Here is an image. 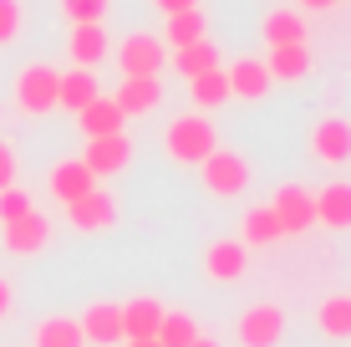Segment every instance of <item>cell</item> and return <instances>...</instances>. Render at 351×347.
I'll return each mask as SVG.
<instances>
[{"label": "cell", "mask_w": 351, "mask_h": 347, "mask_svg": "<svg viewBox=\"0 0 351 347\" xmlns=\"http://www.w3.org/2000/svg\"><path fill=\"white\" fill-rule=\"evenodd\" d=\"M214 148H219V133H214V123L199 117V113H184V117H173V123L163 128V153L173 164H204Z\"/></svg>", "instance_id": "cell-1"}, {"label": "cell", "mask_w": 351, "mask_h": 347, "mask_svg": "<svg viewBox=\"0 0 351 347\" xmlns=\"http://www.w3.org/2000/svg\"><path fill=\"white\" fill-rule=\"evenodd\" d=\"M199 179H204L209 194L234 199V194H245V184H250V164L239 159V153H229V148H214L209 159L199 164Z\"/></svg>", "instance_id": "cell-2"}, {"label": "cell", "mask_w": 351, "mask_h": 347, "mask_svg": "<svg viewBox=\"0 0 351 347\" xmlns=\"http://www.w3.org/2000/svg\"><path fill=\"white\" fill-rule=\"evenodd\" d=\"M56 77H62V71H51L46 62L21 67V77H16V107H21V113H31V117L51 113V107H56Z\"/></svg>", "instance_id": "cell-3"}, {"label": "cell", "mask_w": 351, "mask_h": 347, "mask_svg": "<svg viewBox=\"0 0 351 347\" xmlns=\"http://www.w3.org/2000/svg\"><path fill=\"white\" fill-rule=\"evenodd\" d=\"M168 62V46L158 41V36L148 31H132L123 46H117V67H123V77H158Z\"/></svg>", "instance_id": "cell-4"}, {"label": "cell", "mask_w": 351, "mask_h": 347, "mask_svg": "<svg viewBox=\"0 0 351 347\" xmlns=\"http://www.w3.org/2000/svg\"><path fill=\"white\" fill-rule=\"evenodd\" d=\"M82 164H87L92 179H112L132 164V138L128 133H107V138H87L82 148Z\"/></svg>", "instance_id": "cell-5"}, {"label": "cell", "mask_w": 351, "mask_h": 347, "mask_svg": "<svg viewBox=\"0 0 351 347\" xmlns=\"http://www.w3.org/2000/svg\"><path fill=\"white\" fill-rule=\"evenodd\" d=\"M270 210H275V220H280L285 235H306L311 225H316V199H311V189H300V184H280L275 199H270Z\"/></svg>", "instance_id": "cell-6"}, {"label": "cell", "mask_w": 351, "mask_h": 347, "mask_svg": "<svg viewBox=\"0 0 351 347\" xmlns=\"http://www.w3.org/2000/svg\"><path fill=\"white\" fill-rule=\"evenodd\" d=\"M66 220L77 225L82 235L112 230V225H117V199L107 194V189H87L82 199H71V205H66Z\"/></svg>", "instance_id": "cell-7"}, {"label": "cell", "mask_w": 351, "mask_h": 347, "mask_svg": "<svg viewBox=\"0 0 351 347\" xmlns=\"http://www.w3.org/2000/svg\"><path fill=\"white\" fill-rule=\"evenodd\" d=\"M280 337H285V312L280 306L260 302V306H245V312H239V342L245 347H275Z\"/></svg>", "instance_id": "cell-8"}, {"label": "cell", "mask_w": 351, "mask_h": 347, "mask_svg": "<svg viewBox=\"0 0 351 347\" xmlns=\"http://www.w3.org/2000/svg\"><path fill=\"white\" fill-rule=\"evenodd\" d=\"M311 153H316L326 169H341L351 159V123L346 117H321V123L311 128Z\"/></svg>", "instance_id": "cell-9"}, {"label": "cell", "mask_w": 351, "mask_h": 347, "mask_svg": "<svg viewBox=\"0 0 351 347\" xmlns=\"http://www.w3.org/2000/svg\"><path fill=\"white\" fill-rule=\"evenodd\" d=\"M0 235H5V250H10V256H36V250L51 245V220H46L41 210H31V214H21V220L0 225Z\"/></svg>", "instance_id": "cell-10"}, {"label": "cell", "mask_w": 351, "mask_h": 347, "mask_svg": "<svg viewBox=\"0 0 351 347\" xmlns=\"http://www.w3.org/2000/svg\"><path fill=\"white\" fill-rule=\"evenodd\" d=\"M77 327H82V342L112 347V342H123V306L117 302H92L87 312L77 317Z\"/></svg>", "instance_id": "cell-11"}, {"label": "cell", "mask_w": 351, "mask_h": 347, "mask_svg": "<svg viewBox=\"0 0 351 347\" xmlns=\"http://www.w3.org/2000/svg\"><path fill=\"white\" fill-rule=\"evenodd\" d=\"M224 77H229V98H245V102H260L265 92H270V82H275L270 67H265L260 56H239Z\"/></svg>", "instance_id": "cell-12"}, {"label": "cell", "mask_w": 351, "mask_h": 347, "mask_svg": "<svg viewBox=\"0 0 351 347\" xmlns=\"http://www.w3.org/2000/svg\"><path fill=\"white\" fill-rule=\"evenodd\" d=\"M316 225H331V230H351V184L346 179H331L326 189H316Z\"/></svg>", "instance_id": "cell-13"}, {"label": "cell", "mask_w": 351, "mask_h": 347, "mask_svg": "<svg viewBox=\"0 0 351 347\" xmlns=\"http://www.w3.org/2000/svg\"><path fill=\"white\" fill-rule=\"evenodd\" d=\"M77 128H82V138H107V133H123L128 117H123V107H117L112 98H92L77 113Z\"/></svg>", "instance_id": "cell-14"}, {"label": "cell", "mask_w": 351, "mask_h": 347, "mask_svg": "<svg viewBox=\"0 0 351 347\" xmlns=\"http://www.w3.org/2000/svg\"><path fill=\"white\" fill-rule=\"evenodd\" d=\"M245 266H250V245H239V240H214L204 250V271L214 281H239Z\"/></svg>", "instance_id": "cell-15"}, {"label": "cell", "mask_w": 351, "mask_h": 347, "mask_svg": "<svg viewBox=\"0 0 351 347\" xmlns=\"http://www.w3.org/2000/svg\"><path fill=\"white\" fill-rule=\"evenodd\" d=\"M163 98V87H158V77H123V87H117V107H123V117H143V113H153Z\"/></svg>", "instance_id": "cell-16"}, {"label": "cell", "mask_w": 351, "mask_h": 347, "mask_svg": "<svg viewBox=\"0 0 351 347\" xmlns=\"http://www.w3.org/2000/svg\"><path fill=\"white\" fill-rule=\"evenodd\" d=\"M163 312H168V306L153 302V296H132V302H123V342L128 337H153L158 322H163Z\"/></svg>", "instance_id": "cell-17"}, {"label": "cell", "mask_w": 351, "mask_h": 347, "mask_svg": "<svg viewBox=\"0 0 351 347\" xmlns=\"http://www.w3.org/2000/svg\"><path fill=\"white\" fill-rule=\"evenodd\" d=\"M92 98H102V92H97V77H92L87 67H71V71H62V77H56V107L82 113Z\"/></svg>", "instance_id": "cell-18"}, {"label": "cell", "mask_w": 351, "mask_h": 347, "mask_svg": "<svg viewBox=\"0 0 351 347\" xmlns=\"http://www.w3.org/2000/svg\"><path fill=\"white\" fill-rule=\"evenodd\" d=\"M275 240H285L275 210L270 205H250L245 220H239V245H275Z\"/></svg>", "instance_id": "cell-19"}, {"label": "cell", "mask_w": 351, "mask_h": 347, "mask_svg": "<svg viewBox=\"0 0 351 347\" xmlns=\"http://www.w3.org/2000/svg\"><path fill=\"white\" fill-rule=\"evenodd\" d=\"M87 189H97V179L87 174V164H82V159H62V164L51 169V194L62 199V205H71V199H82Z\"/></svg>", "instance_id": "cell-20"}, {"label": "cell", "mask_w": 351, "mask_h": 347, "mask_svg": "<svg viewBox=\"0 0 351 347\" xmlns=\"http://www.w3.org/2000/svg\"><path fill=\"white\" fill-rule=\"evenodd\" d=\"M265 46H306V16H300V10H270V16H265Z\"/></svg>", "instance_id": "cell-21"}, {"label": "cell", "mask_w": 351, "mask_h": 347, "mask_svg": "<svg viewBox=\"0 0 351 347\" xmlns=\"http://www.w3.org/2000/svg\"><path fill=\"white\" fill-rule=\"evenodd\" d=\"M209 36V21H204V10H178V16H163V36L158 41L163 46H193V41H204Z\"/></svg>", "instance_id": "cell-22"}, {"label": "cell", "mask_w": 351, "mask_h": 347, "mask_svg": "<svg viewBox=\"0 0 351 347\" xmlns=\"http://www.w3.org/2000/svg\"><path fill=\"white\" fill-rule=\"evenodd\" d=\"M173 67H178V77H204V71H214L219 67V46H214V36H204V41H193V46H178L173 52Z\"/></svg>", "instance_id": "cell-23"}, {"label": "cell", "mask_w": 351, "mask_h": 347, "mask_svg": "<svg viewBox=\"0 0 351 347\" xmlns=\"http://www.w3.org/2000/svg\"><path fill=\"white\" fill-rule=\"evenodd\" d=\"M66 52H71V62L77 67H97L107 56V31L102 26H71V41H66Z\"/></svg>", "instance_id": "cell-24"}, {"label": "cell", "mask_w": 351, "mask_h": 347, "mask_svg": "<svg viewBox=\"0 0 351 347\" xmlns=\"http://www.w3.org/2000/svg\"><path fill=\"white\" fill-rule=\"evenodd\" d=\"M265 67H270V77H280V82H300L311 71V46H270Z\"/></svg>", "instance_id": "cell-25"}, {"label": "cell", "mask_w": 351, "mask_h": 347, "mask_svg": "<svg viewBox=\"0 0 351 347\" xmlns=\"http://www.w3.org/2000/svg\"><path fill=\"white\" fill-rule=\"evenodd\" d=\"M189 98H193V107H209V113H214L219 102H229V77H224V67L193 77V82H189Z\"/></svg>", "instance_id": "cell-26"}, {"label": "cell", "mask_w": 351, "mask_h": 347, "mask_svg": "<svg viewBox=\"0 0 351 347\" xmlns=\"http://www.w3.org/2000/svg\"><path fill=\"white\" fill-rule=\"evenodd\" d=\"M36 347H82L77 317H46V322H36Z\"/></svg>", "instance_id": "cell-27"}, {"label": "cell", "mask_w": 351, "mask_h": 347, "mask_svg": "<svg viewBox=\"0 0 351 347\" xmlns=\"http://www.w3.org/2000/svg\"><path fill=\"white\" fill-rule=\"evenodd\" d=\"M153 337H158V347H189L193 337H199V322H193L189 312H163Z\"/></svg>", "instance_id": "cell-28"}, {"label": "cell", "mask_w": 351, "mask_h": 347, "mask_svg": "<svg viewBox=\"0 0 351 347\" xmlns=\"http://www.w3.org/2000/svg\"><path fill=\"white\" fill-rule=\"evenodd\" d=\"M321 332L326 337H351V296H331V302H321Z\"/></svg>", "instance_id": "cell-29"}, {"label": "cell", "mask_w": 351, "mask_h": 347, "mask_svg": "<svg viewBox=\"0 0 351 347\" xmlns=\"http://www.w3.org/2000/svg\"><path fill=\"white\" fill-rule=\"evenodd\" d=\"M62 16L71 21V26H102L107 0H62Z\"/></svg>", "instance_id": "cell-30"}, {"label": "cell", "mask_w": 351, "mask_h": 347, "mask_svg": "<svg viewBox=\"0 0 351 347\" xmlns=\"http://www.w3.org/2000/svg\"><path fill=\"white\" fill-rule=\"evenodd\" d=\"M31 194L21 184H10V189H0V225H10V220H21V214H31Z\"/></svg>", "instance_id": "cell-31"}, {"label": "cell", "mask_w": 351, "mask_h": 347, "mask_svg": "<svg viewBox=\"0 0 351 347\" xmlns=\"http://www.w3.org/2000/svg\"><path fill=\"white\" fill-rule=\"evenodd\" d=\"M21 36V0H0V46Z\"/></svg>", "instance_id": "cell-32"}, {"label": "cell", "mask_w": 351, "mask_h": 347, "mask_svg": "<svg viewBox=\"0 0 351 347\" xmlns=\"http://www.w3.org/2000/svg\"><path fill=\"white\" fill-rule=\"evenodd\" d=\"M10 184H16V148L0 138V189H10Z\"/></svg>", "instance_id": "cell-33"}, {"label": "cell", "mask_w": 351, "mask_h": 347, "mask_svg": "<svg viewBox=\"0 0 351 347\" xmlns=\"http://www.w3.org/2000/svg\"><path fill=\"white\" fill-rule=\"evenodd\" d=\"M158 16H178V10H199V0H153Z\"/></svg>", "instance_id": "cell-34"}, {"label": "cell", "mask_w": 351, "mask_h": 347, "mask_svg": "<svg viewBox=\"0 0 351 347\" xmlns=\"http://www.w3.org/2000/svg\"><path fill=\"white\" fill-rule=\"evenodd\" d=\"M10 306H16V291H10V281H5V276H0V322H5V317H10Z\"/></svg>", "instance_id": "cell-35"}, {"label": "cell", "mask_w": 351, "mask_h": 347, "mask_svg": "<svg viewBox=\"0 0 351 347\" xmlns=\"http://www.w3.org/2000/svg\"><path fill=\"white\" fill-rule=\"evenodd\" d=\"M331 5H341V0H300V10H331Z\"/></svg>", "instance_id": "cell-36"}, {"label": "cell", "mask_w": 351, "mask_h": 347, "mask_svg": "<svg viewBox=\"0 0 351 347\" xmlns=\"http://www.w3.org/2000/svg\"><path fill=\"white\" fill-rule=\"evenodd\" d=\"M123 347H158V337H128Z\"/></svg>", "instance_id": "cell-37"}, {"label": "cell", "mask_w": 351, "mask_h": 347, "mask_svg": "<svg viewBox=\"0 0 351 347\" xmlns=\"http://www.w3.org/2000/svg\"><path fill=\"white\" fill-rule=\"evenodd\" d=\"M189 347H219V342H214V337H204V332H199V337H193Z\"/></svg>", "instance_id": "cell-38"}]
</instances>
